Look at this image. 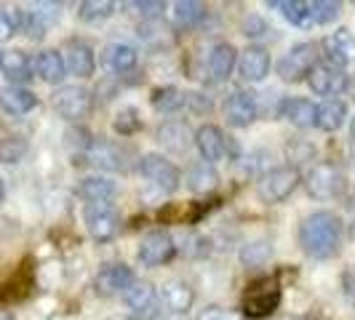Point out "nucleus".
Returning <instances> with one entry per match:
<instances>
[{"label":"nucleus","instance_id":"f257e3e1","mask_svg":"<svg viewBox=\"0 0 355 320\" xmlns=\"http://www.w3.org/2000/svg\"><path fill=\"white\" fill-rule=\"evenodd\" d=\"M345 224L334 211L307 213L300 224V246L310 259H331L342 246Z\"/></svg>","mask_w":355,"mask_h":320},{"label":"nucleus","instance_id":"f03ea898","mask_svg":"<svg viewBox=\"0 0 355 320\" xmlns=\"http://www.w3.org/2000/svg\"><path fill=\"white\" fill-rule=\"evenodd\" d=\"M302 174L297 166H278V168H270L265 171L259 181H257V195L262 203H284L286 197L294 195V190L300 187Z\"/></svg>","mask_w":355,"mask_h":320},{"label":"nucleus","instance_id":"7ed1b4c3","mask_svg":"<svg viewBox=\"0 0 355 320\" xmlns=\"http://www.w3.org/2000/svg\"><path fill=\"white\" fill-rule=\"evenodd\" d=\"M318 64V46L315 43H297L281 56L278 62V78L286 83H302L307 80V75L313 72V67Z\"/></svg>","mask_w":355,"mask_h":320},{"label":"nucleus","instance_id":"20e7f679","mask_svg":"<svg viewBox=\"0 0 355 320\" xmlns=\"http://www.w3.org/2000/svg\"><path fill=\"white\" fill-rule=\"evenodd\" d=\"M83 224L89 230L91 240L110 243L121 232V213L112 203H86L83 208Z\"/></svg>","mask_w":355,"mask_h":320},{"label":"nucleus","instance_id":"39448f33","mask_svg":"<svg viewBox=\"0 0 355 320\" xmlns=\"http://www.w3.org/2000/svg\"><path fill=\"white\" fill-rule=\"evenodd\" d=\"M139 174H142L153 187H158L160 193H177L179 184H182V171L171 160H166L158 152H147L137 163Z\"/></svg>","mask_w":355,"mask_h":320},{"label":"nucleus","instance_id":"423d86ee","mask_svg":"<svg viewBox=\"0 0 355 320\" xmlns=\"http://www.w3.org/2000/svg\"><path fill=\"white\" fill-rule=\"evenodd\" d=\"M53 109L70 121V123H80L94 112V94L83 86H62L53 94Z\"/></svg>","mask_w":355,"mask_h":320},{"label":"nucleus","instance_id":"0eeeda50","mask_svg":"<svg viewBox=\"0 0 355 320\" xmlns=\"http://www.w3.org/2000/svg\"><path fill=\"white\" fill-rule=\"evenodd\" d=\"M281 307V288L275 281L262 278L257 283H251V288L246 291V299H243V315L251 320H262L270 318L275 310Z\"/></svg>","mask_w":355,"mask_h":320},{"label":"nucleus","instance_id":"6e6552de","mask_svg":"<svg viewBox=\"0 0 355 320\" xmlns=\"http://www.w3.org/2000/svg\"><path fill=\"white\" fill-rule=\"evenodd\" d=\"M83 158L89 160L94 168H102V171H128L131 147L121 142H110V139H94L89 150L83 152Z\"/></svg>","mask_w":355,"mask_h":320},{"label":"nucleus","instance_id":"1a4fd4ad","mask_svg":"<svg viewBox=\"0 0 355 320\" xmlns=\"http://www.w3.org/2000/svg\"><path fill=\"white\" fill-rule=\"evenodd\" d=\"M125 304L134 320H158L160 318V294L150 281H134L123 294Z\"/></svg>","mask_w":355,"mask_h":320},{"label":"nucleus","instance_id":"9d476101","mask_svg":"<svg viewBox=\"0 0 355 320\" xmlns=\"http://www.w3.org/2000/svg\"><path fill=\"white\" fill-rule=\"evenodd\" d=\"M174 256H177V243H174L171 232L166 230L147 232L139 243V251H137V259L142 262V267H163Z\"/></svg>","mask_w":355,"mask_h":320},{"label":"nucleus","instance_id":"9b49d317","mask_svg":"<svg viewBox=\"0 0 355 320\" xmlns=\"http://www.w3.org/2000/svg\"><path fill=\"white\" fill-rule=\"evenodd\" d=\"M134 281H137L134 269L128 265H123V262H107V265L99 267V272L94 278V291H96V296H105V299L121 296Z\"/></svg>","mask_w":355,"mask_h":320},{"label":"nucleus","instance_id":"f8f14e48","mask_svg":"<svg viewBox=\"0 0 355 320\" xmlns=\"http://www.w3.org/2000/svg\"><path fill=\"white\" fill-rule=\"evenodd\" d=\"M345 190V174L331 163H318L307 174V193L318 200H331L342 195Z\"/></svg>","mask_w":355,"mask_h":320},{"label":"nucleus","instance_id":"ddd939ff","mask_svg":"<svg viewBox=\"0 0 355 320\" xmlns=\"http://www.w3.org/2000/svg\"><path fill=\"white\" fill-rule=\"evenodd\" d=\"M193 144L198 147L200 158L206 163H211V166L225 158H232V142L225 136V131L219 125H200L196 131V136H193Z\"/></svg>","mask_w":355,"mask_h":320},{"label":"nucleus","instance_id":"4468645a","mask_svg":"<svg viewBox=\"0 0 355 320\" xmlns=\"http://www.w3.org/2000/svg\"><path fill=\"white\" fill-rule=\"evenodd\" d=\"M307 86L315 96H326V99H337L342 91L347 89V75L329 64V62H318L313 72L307 75Z\"/></svg>","mask_w":355,"mask_h":320},{"label":"nucleus","instance_id":"2eb2a0df","mask_svg":"<svg viewBox=\"0 0 355 320\" xmlns=\"http://www.w3.org/2000/svg\"><path fill=\"white\" fill-rule=\"evenodd\" d=\"M259 115V102L251 91H235L225 99V121L232 128H249Z\"/></svg>","mask_w":355,"mask_h":320},{"label":"nucleus","instance_id":"dca6fc26","mask_svg":"<svg viewBox=\"0 0 355 320\" xmlns=\"http://www.w3.org/2000/svg\"><path fill=\"white\" fill-rule=\"evenodd\" d=\"M320 48H323V56L329 64L334 67H347V64H355V35L350 30H334L320 40Z\"/></svg>","mask_w":355,"mask_h":320},{"label":"nucleus","instance_id":"f3484780","mask_svg":"<svg viewBox=\"0 0 355 320\" xmlns=\"http://www.w3.org/2000/svg\"><path fill=\"white\" fill-rule=\"evenodd\" d=\"M56 19H59V6L56 3H37L33 8L21 11V30L19 33H24L30 40H43Z\"/></svg>","mask_w":355,"mask_h":320},{"label":"nucleus","instance_id":"a211bd4d","mask_svg":"<svg viewBox=\"0 0 355 320\" xmlns=\"http://www.w3.org/2000/svg\"><path fill=\"white\" fill-rule=\"evenodd\" d=\"M235 67H238V48L232 43H227V40L214 43L211 48H209V59H206L209 80L211 83H225Z\"/></svg>","mask_w":355,"mask_h":320},{"label":"nucleus","instance_id":"6ab92c4d","mask_svg":"<svg viewBox=\"0 0 355 320\" xmlns=\"http://www.w3.org/2000/svg\"><path fill=\"white\" fill-rule=\"evenodd\" d=\"M64 67L70 75L75 78H91L94 70H96V56L91 51L89 43H83V40H78V37H70L67 43H64Z\"/></svg>","mask_w":355,"mask_h":320},{"label":"nucleus","instance_id":"aec40b11","mask_svg":"<svg viewBox=\"0 0 355 320\" xmlns=\"http://www.w3.org/2000/svg\"><path fill=\"white\" fill-rule=\"evenodd\" d=\"M102 64H105V70L115 72V75H125V72L137 70L139 51L131 43L112 40V43H107L105 48H102Z\"/></svg>","mask_w":355,"mask_h":320},{"label":"nucleus","instance_id":"412c9836","mask_svg":"<svg viewBox=\"0 0 355 320\" xmlns=\"http://www.w3.org/2000/svg\"><path fill=\"white\" fill-rule=\"evenodd\" d=\"M0 72L3 78L11 83V86H21L30 83L35 78V70H33V59L19 48H11V51H3V62H0Z\"/></svg>","mask_w":355,"mask_h":320},{"label":"nucleus","instance_id":"4be33fe9","mask_svg":"<svg viewBox=\"0 0 355 320\" xmlns=\"http://www.w3.org/2000/svg\"><path fill=\"white\" fill-rule=\"evenodd\" d=\"M270 53L262 46H249L246 51L238 56V72L246 83H262L270 75Z\"/></svg>","mask_w":355,"mask_h":320},{"label":"nucleus","instance_id":"5701e85b","mask_svg":"<svg viewBox=\"0 0 355 320\" xmlns=\"http://www.w3.org/2000/svg\"><path fill=\"white\" fill-rule=\"evenodd\" d=\"M158 294H160V304H166V310L174 312V315H184L193 307V302H196V291L190 288L187 281H179V278L166 281Z\"/></svg>","mask_w":355,"mask_h":320},{"label":"nucleus","instance_id":"b1692460","mask_svg":"<svg viewBox=\"0 0 355 320\" xmlns=\"http://www.w3.org/2000/svg\"><path fill=\"white\" fill-rule=\"evenodd\" d=\"M33 70H35L37 78H40L43 83H49V86H59V83L67 78L64 56H62V51H56V48H46V51L37 53L35 62H33Z\"/></svg>","mask_w":355,"mask_h":320},{"label":"nucleus","instance_id":"393cba45","mask_svg":"<svg viewBox=\"0 0 355 320\" xmlns=\"http://www.w3.org/2000/svg\"><path fill=\"white\" fill-rule=\"evenodd\" d=\"M193 136L196 134H190V125L184 123V121H166L158 128V144L163 150L174 152V155L187 152L190 144H193Z\"/></svg>","mask_w":355,"mask_h":320},{"label":"nucleus","instance_id":"a878e982","mask_svg":"<svg viewBox=\"0 0 355 320\" xmlns=\"http://www.w3.org/2000/svg\"><path fill=\"white\" fill-rule=\"evenodd\" d=\"M75 193L86 203H112L115 195H118V184L107 177H86L80 179Z\"/></svg>","mask_w":355,"mask_h":320},{"label":"nucleus","instance_id":"bb28decb","mask_svg":"<svg viewBox=\"0 0 355 320\" xmlns=\"http://www.w3.org/2000/svg\"><path fill=\"white\" fill-rule=\"evenodd\" d=\"M315 112H318V105H313L304 96H294V99L281 102V118H286L297 128H313L315 125Z\"/></svg>","mask_w":355,"mask_h":320},{"label":"nucleus","instance_id":"cd10ccee","mask_svg":"<svg viewBox=\"0 0 355 320\" xmlns=\"http://www.w3.org/2000/svg\"><path fill=\"white\" fill-rule=\"evenodd\" d=\"M0 107L8 112V115H27L37 107V96L30 89H21V86H8V89L0 91Z\"/></svg>","mask_w":355,"mask_h":320},{"label":"nucleus","instance_id":"c85d7f7f","mask_svg":"<svg viewBox=\"0 0 355 320\" xmlns=\"http://www.w3.org/2000/svg\"><path fill=\"white\" fill-rule=\"evenodd\" d=\"M206 19V6L198 0H179L171 6V24L179 33L184 30H196L198 24Z\"/></svg>","mask_w":355,"mask_h":320},{"label":"nucleus","instance_id":"c756f323","mask_svg":"<svg viewBox=\"0 0 355 320\" xmlns=\"http://www.w3.org/2000/svg\"><path fill=\"white\" fill-rule=\"evenodd\" d=\"M187 187L198 193V195H206V193H211L216 190V184H219V174H216V168H214L211 163H206V160H198L193 163L190 168H187Z\"/></svg>","mask_w":355,"mask_h":320},{"label":"nucleus","instance_id":"7c9ffc66","mask_svg":"<svg viewBox=\"0 0 355 320\" xmlns=\"http://www.w3.org/2000/svg\"><path fill=\"white\" fill-rule=\"evenodd\" d=\"M347 121V105L342 99H326L323 105H318V112H315V128L331 134V131H339Z\"/></svg>","mask_w":355,"mask_h":320},{"label":"nucleus","instance_id":"2f4dec72","mask_svg":"<svg viewBox=\"0 0 355 320\" xmlns=\"http://www.w3.org/2000/svg\"><path fill=\"white\" fill-rule=\"evenodd\" d=\"M267 6L281 8V11H284V17L288 19L294 27H300V30H310V27H315L313 6H310V3H304V0H286V3L272 0V3H267Z\"/></svg>","mask_w":355,"mask_h":320},{"label":"nucleus","instance_id":"473e14b6","mask_svg":"<svg viewBox=\"0 0 355 320\" xmlns=\"http://www.w3.org/2000/svg\"><path fill=\"white\" fill-rule=\"evenodd\" d=\"M150 102L153 107L163 112V115H171V112H179L182 107L187 105V94L177 86H160V89L153 91V96H150Z\"/></svg>","mask_w":355,"mask_h":320},{"label":"nucleus","instance_id":"72a5a7b5","mask_svg":"<svg viewBox=\"0 0 355 320\" xmlns=\"http://www.w3.org/2000/svg\"><path fill=\"white\" fill-rule=\"evenodd\" d=\"M115 14V3L110 0H83L78 6V19L86 21V24H99Z\"/></svg>","mask_w":355,"mask_h":320},{"label":"nucleus","instance_id":"f704fd0d","mask_svg":"<svg viewBox=\"0 0 355 320\" xmlns=\"http://www.w3.org/2000/svg\"><path fill=\"white\" fill-rule=\"evenodd\" d=\"M112 128H115V134H121V136H134V134H139V131H142V115H139V109H137V107H121L118 115H115V121H112Z\"/></svg>","mask_w":355,"mask_h":320},{"label":"nucleus","instance_id":"c9c22d12","mask_svg":"<svg viewBox=\"0 0 355 320\" xmlns=\"http://www.w3.org/2000/svg\"><path fill=\"white\" fill-rule=\"evenodd\" d=\"M27 155V139L11 134L0 142V163H19V160Z\"/></svg>","mask_w":355,"mask_h":320},{"label":"nucleus","instance_id":"e433bc0d","mask_svg":"<svg viewBox=\"0 0 355 320\" xmlns=\"http://www.w3.org/2000/svg\"><path fill=\"white\" fill-rule=\"evenodd\" d=\"M270 254H272V246L267 240H254V243H246L241 249V262L246 267H259L270 259Z\"/></svg>","mask_w":355,"mask_h":320},{"label":"nucleus","instance_id":"4c0bfd02","mask_svg":"<svg viewBox=\"0 0 355 320\" xmlns=\"http://www.w3.org/2000/svg\"><path fill=\"white\" fill-rule=\"evenodd\" d=\"M19 30H21V11L0 6V43L3 40H11Z\"/></svg>","mask_w":355,"mask_h":320},{"label":"nucleus","instance_id":"58836bf2","mask_svg":"<svg viewBox=\"0 0 355 320\" xmlns=\"http://www.w3.org/2000/svg\"><path fill=\"white\" fill-rule=\"evenodd\" d=\"M310 6H313L315 27L318 24H331L339 17V11H342V3H337V0H313Z\"/></svg>","mask_w":355,"mask_h":320},{"label":"nucleus","instance_id":"ea45409f","mask_svg":"<svg viewBox=\"0 0 355 320\" xmlns=\"http://www.w3.org/2000/svg\"><path fill=\"white\" fill-rule=\"evenodd\" d=\"M196 320H243L235 310H225V307H219V304H209V307H203L200 312H198Z\"/></svg>","mask_w":355,"mask_h":320},{"label":"nucleus","instance_id":"a19ab883","mask_svg":"<svg viewBox=\"0 0 355 320\" xmlns=\"http://www.w3.org/2000/svg\"><path fill=\"white\" fill-rule=\"evenodd\" d=\"M286 152H288V160H294V163H302V160L315 158V147L307 142H291L288 147H286Z\"/></svg>","mask_w":355,"mask_h":320},{"label":"nucleus","instance_id":"79ce46f5","mask_svg":"<svg viewBox=\"0 0 355 320\" xmlns=\"http://www.w3.org/2000/svg\"><path fill=\"white\" fill-rule=\"evenodd\" d=\"M342 294H345L347 304L355 307V265L345 267V272H342Z\"/></svg>","mask_w":355,"mask_h":320},{"label":"nucleus","instance_id":"37998d69","mask_svg":"<svg viewBox=\"0 0 355 320\" xmlns=\"http://www.w3.org/2000/svg\"><path fill=\"white\" fill-rule=\"evenodd\" d=\"M134 8L147 19H160V11L166 8V3H160V0H153V3L150 0H137Z\"/></svg>","mask_w":355,"mask_h":320},{"label":"nucleus","instance_id":"c03bdc74","mask_svg":"<svg viewBox=\"0 0 355 320\" xmlns=\"http://www.w3.org/2000/svg\"><path fill=\"white\" fill-rule=\"evenodd\" d=\"M267 33V24L265 21H259V19H254L251 17L246 24H243V35L246 37H259V35H265Z\"/></svg>","mask_w":355,"mask_h":320},{"label":"nucleus","instance_id":"a18cd8bd","mask_svg":"<svg viewBox=\"0 0 355 320\" xmlns=\"http://www.w3.org/2000/svg\"><path fill=\"white\" fill-rule=\"evenodd\" d=\"M187 105L196 107V112H209L211 109V99L209 96H203V94H187Z\"/></svg>","mask_w":355,"mask_h":320},{"label":"nucleus","instance_id":"49530a36","mask_svg":"<svg viewBox=\"0 0 355 320\" xmlns=\"http://www.w3.org/2000/svg\"><path fill=\"white\" fill-rule=\"evenodd\" d=\"M3 200H6V181L0 179V206H3Z\"/></svg>","mask_w":355,"mask_h":320},{"label":"nucleus","instance_id":"de8ad7c7","mask_svg":"<svg viewBox=\"0 0 355 320\" xmlns=\"http://www.w3.org/2000/svg\"><path fill=\"white\" fill-rule=\"evenodd\" d=\"M107 320H134L131 315H110Z\"/></svg>","mask_w":355,"mask_h":320},{"label":"nucleus","instance_id":"09e8293b","mask_svg":"<svg viewBox=\"0 0 355 320\" xmlns=\"http://www.w3.org/2000/svg\"><path fill=\"white\" fill-rule=\"evenodd\" d=\"M0 320H14V315L11 312H0Z\"/></svg>","mask_w":355,"mask_h":320},{"label":"nucleus","instance_id":"8fccbe9b","mask_svg":"<svg viewBox=\"0 0 355 320\" xmlns=\"http://www.w3.org/2000/svg\"><path fill=\"white\" fill-rule=\"evenodd\" d=\"M350 136H353V142H355V118H353V123H350Z\"/></svg>","mask_w":355,"mask_h":320},{"label":"nucleus","instance_id":"3c124183","mask_svg":"<svg viewBox=\"0 0 355 320\" xmlns=\"http://www.w3.org/2000/svg\"><path fill=\"white\" fill-rule=\"evenodd\" d=\"M288 320H313V318H288Z\"/></svg>","mask_w":355,"mask_h":320},{"label":"nucleus","instance_id":"603ef678","mask_svg":"<svg viewBox=\"0 0 355 320\" xmlns=\"http://www.w3.org/2000/svg\"><path fill=\"white\" fill-rule=\"evenodd\" d=\"M0 62H3V51H0Z\"/></svg>","mask_w":355,"mask_h":320},{"label":"nucleus","instance_id":"864d4df0","mask_svg":"<svg viewBox=\"0 0 355 320\" xmlns=\"http://www.w3.org/2000/svg\"><path fill=\"white\" fill-rule=\"evenodd\" d=\"M353 227H355V224H353Z\"/></svg>","mask_w":355,"mask_h":320}]
</instances>
